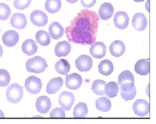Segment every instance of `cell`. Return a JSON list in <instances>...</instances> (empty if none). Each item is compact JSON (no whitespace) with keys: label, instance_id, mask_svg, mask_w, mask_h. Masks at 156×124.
Here are the masks:
<instances>
[{"label":"cell","instance_id":"1","mask_svg":"<svg viewBox=\"0 0 156 124\" xmlns=\"http://www.w3.org/2000/svg\"><path fill=\"white\" fill-rule=\"evenodd\" d=\"M99 17L94 11L82 10L66 29L69 41L83 46H91L97 39Z\"/></svg>","mask_w":156,"mask_h":124},{"label":"cell","instance_id":"2","mask_svg":"<svg viewBox=\"0 0 156 124\" xmlns=\"http://www.w3.org/2000/svg\"><path fill=\"white\" fill-rule=\"evenodd\" d=\"M48 65L45 60L41 56H35L29 59L26 63V70L29 73L39 74L44 72Z\"/></svg>","mask_w":156,"mask_h":124},{"label":"cell","instance_id":"3","mask_svg":"<svg viewBox=\"0 0 156 124\" xmlns=\"http://www.w3.org/2000/svg\"><path fill=\"white\" fill-rule=\"evenodd\" d=\"M23 88L18 84H12L8 87L6 96L10 103L16 104L19 103L23 98Z\"/></svg>","mask_w":156,"mask_h":124},{"label":"cell","instance_id":"4","mask_svg":"<svg viewBox=\"0 0 156 124\" xmlns=\"http://www.w3.org/2000/svg\"><path fill=\"white\" fill-rule=\"evenodd\" d=\"M26 90L32 94H37L41 91L42 83L41 79L35 76H30L26 79L25 83Z\"/></svg>","mask_w":156,"mask_h":124},{"label":"cell","instance_id":"5","mask_svg":"<svg viewBox=\"0 0 156 124\" xmlns=\"http://www.w3.org/2000/svg\"><path fill=\"white\" fill-rule=\"evenodd\" d=\"M136 93V88L134 83H127L120 86V95L125 101L133 99Z\"/></svg>","mask_w":156,"mask_h":124},{"label":"cell","instance_id":"6","mask_svg":"<svg viewBox=\"0 0 156 124\" xmlns=\"http://www.w3.org/2000/svg\"><path fill=\"white\" fill-rule=\"evenodd\" d=\"M74 95L68 91H63L58 98L60 105L64 111H69L74 103Z\"/></svg>","mask_w":156,"mask_h":124},{"label":"cell","instance_id":"7","mask_svg":"<svg viewBox=\"0 0 156 124\" xmlns=\"http://www.w3.org/2000/svg\"><path fill=\"white\" fill-rule=\"evenodd\" d=\"M30 20L33 25L39 27H44L48 23V17L45 12L39 10L33 11L30 14Z\"/></svg>","mask_w":156,"mask_h":124},{"label":"cell","instance_id":"8","mask_svg":"<svg viewBox=\"0 0 156 124\" xmlns=\"http://www.w3.org/2000/svg\"><path fill=\"white\" fill-rule=\"evenodd\" d=\"M75 64L77 69L80 71H88L93 66V60L89 56L83 54L76 59Z\"/></svg>","mask_w":156,"mask_h":124},{"label":"cell","instance_id":"9","mask_svg":"<svg viewBox=\"0 0 156 124\" xmlns=\"http://www.w3.org/2000/svg\"><path fill=\"white\" fill-rule=\"evenodd\" d=\"M82 82V77L78 73H72L67 75L66 77V87L72 90L78 89L81 86Z\"/></svg>","mask_w":156,"mask_h":124},{"label":"cell","instance_id":"10","mask_svg":"<svg viewBox=\"0 0 156 124\" xmlns=\"http://www.w3.org/2000/svg\"><path fill=\"white\" fill-rule=\"evenodd\" d=\"M18 33L14 30H9L5 33L2 37V42L5 46L12 47L16 46L19 41Z\"/></svg>","mask_w":156,"mask_h":124},{"label":"cell","instance_id":"11","mask_svg":"<svg viewBox=\"0 0 156 124\" xmlns=\"http://www.w3.org/2000/svg\"><path fill=\"white\" fill-rule=\"evenodd\" d=\"M149 109V103L147 100L138 99L133 105V111L136 115L144 117L148 115Z\"/></svg>","mask_w":156,"mask_h":124},{"label":"cell","instance_id":"12","mask_svg":"<svg viewBox=\"0 0 156 124\" xmlns=\"http://www.w3.org/2000/svg\"><path fill=\"white\" fill-rule=\"evenodd\" d=\"M106 46L102 42H96L90 48V53L94 58L101 59L106 54Z\"/></svg>","mask_w":156,"mask_h":124},{"label":"cell","instance_id":"13","mask_svg":"<svg viewBox=\"0 0 156 124\" xmlns=\"http://www.w3.org/2000/svg\"><path fill=\"white\" fill-rule=\"evenodd\" d=\"M113 21L116 27L120 29H126L129 24V17L126 12H119L115 14Z\"/></svg>","mask_w":156,"mask_h":124},{"label":"cell","instance_id":"14","mask_svg":"<svg viewBox=\"0 0 156 124\" xmlns=\"http://www.w3.org/2000/svg\"><path fill=\"white\" fill-rule=\"evenodd\" d=\"M27 21L24 14L16 12L12 15L10 19V25L16 29H22L27 26Z\"/></svg>","mask_w":156,"mask_h":124},{"label":"cell","instance_id":"15","mask_svg":"<svg viewBox=\"0 0 156 124\" xmlns=\"http://www.w3.org/2000/svg\"><path fill=\"white\" fill-rule=\"evenodd\" d=\"M132 23L133 28L136 30L138 31H141L146 29L148 25V22L147 18L144 15V14L143 13L139 12L136 13L133 17Z\"/></svg>","mask_w":156,"mask_h":124},{"label":"cell","instance_id":"16","mask_svg":"<svg viewBox=\"0 0 156 124\" xmlns=\"http://www.w3.org/2000/svg\"><path fill=\"white\" fill-rule=\"evenodd\" d=\"M35 106L37 111L40 113H47L49 112L51 107V100L46 96H41L37 100Z\"/></svg>","mask_w":156,"mask_h":124},{"label":"cell","instance_id":"17","mask_svg":"<svg viewBox=\"0 0 156 124\" xmlns=\"http://www.w3.org/2000/svg\"><path fill=\"white\" fill-rule=\"evenodd\" d=\"M71 45L67 41L58 42L55 48V53L58 57H66L70 53Z\"/></svg>","mask_w":156,"mask_h":124},{"label":"cell","instance_id":"18","mask_svg":"<svg viewBox=\"0 0 156 124\" xmlns=\"http://www.w3.org/2000/svg\"><path fill=\"white\" fill-rule=\"evenodd\" d=\"M114 12V9L110 3L105 2L99 10L98 14L100 18L103 21H107L112 17Z\"/></svg>","mask_w":156,"mask_h":124},{"label":"cell","instance_id":"19","mask_svg":"<svg viewBox=\"0 0 156 124\" xmlns=\"http://www.w3.org/2000/svg\"><path fill=\"white\" fill-rule=\"evenodd\" d=\"M49 33L50 36L52 39L58 40L63 36L64 29L58 22H54L49 26Z\"/></svg>","mask_w":156,"mask_h":124},{"label":"cell","instance_id":"20","mask_svg":"<svg viewBox=\"0 0 156 124\" xmlns=\"http://www.w3.org/2000/svg\"><path fill=\"white\" fill-rule=\"evenodd\" d=\"M64 80L61 77H56L52 79L47 85V92L50 95L56 93L62 86Z\"/></svg>","mask_w":156,"mask_h":124},{"label":"cell","instance_id":"21","mask_svg":"<svg viewBox=\"0 0 156 124\" xmlns=\"http://www.w3.org/2000/svg\"><path fill=\"white\" fill-rule=\"evenodd\" d=\"M126 50V46L123 41L115 40L111 43L110 46V52L111 55L115 57H119L122 56Z\"/></svg>","mask_w":156,"mask_h":124},{"label":"cell","instance_id":"22","mask_svg":"<svg viewBox=\"0 0 156 124\" xmlns=\"http://www.w3.org/2000/svg\"><path fill=\"white\" fill-rule=\"evenodd\" d=\"M37 46L36 42L33 39L26 40L22 45V50L23 52L27 55L28 56H31L37 52Z\"/></svg>","mask_w":156,"mask_h":124},{"label":"cell","instance_id":"23","mask_svg":"<svg viewBox=\"0 0 156 124\" xmlns=\"http://www.w3.org/2000/svg\"><path fill=\"white\" fill-rule=\"evenodd\" d=\"M135 71L141 75H145L149 73V62L148 60L141 59L136 63Z\"/></svg>","mask_w":156,"mask_h":124},{"label":"cell","instance_id":"24","mask_svg":"<svg viewBox=\"0 0 156 124\" xmlns=\"http://www.w3.org/2000/svg\"><path fill=\"white\" fill-rule=\"evenodd\" d=\"M114 69L112 62L109 60H105L100 62L98 65L99 72L105 76H108L113 72Z\"/></svg>","mask_w":156,"mask_h":124},{"label":"cell","instance_id":"25","mask_svg":"<svg viewBox=\"0 0 156 124\" xmlns=\"http://www.w3.org/2000/svg\"><path fill=\"white\" fill-rule=\"evenodd\" d=\"M62 5L61 0H46L45 10L51 14H55L59 12Z\"/></svg>","mask_w":156,"mask_h":124},{"label":"cell","instance_id":"26","mask_svg":"<svg viewBox=\"0 0 156 124\" xmlns=\"http://www.w3.org/2000/svg\"><path fill=\"white\" fill-rule=\"evenodd\" d=\"M119 91L118 84L114 82L106 83L105 87V95L110 98H113L116 97Z\"/></svg>","mask_w":156,"mask_h":124},{"label":"cell","instance_id":"27","mask_svg":"<svg viewBox=\"0 0 156 124\" xmlns=\"http://www.w3.org/2000/svg\"><path fill=\"white\" fill-rule=\"evenodd\" d=\"M96 108L102 112H108L111 109V103L110 100L106 97H101L96 100Z\"/></svg>","mask_w":156,"mask_h":124},{"label":"cell","instance_id":"28","mask_svg":"<svg viewBox=\"0 0 156 124\" xmlns=\"http://www.w3.org/2000/svg\"><path fill=\"white\" fill-rule=\"evenodd\" d=\"M55 69L58 73L67 75L70 69L69 62L65 59H60L55 65Z\"/></svg>","mask_w":156,"mask_h":124},{"label":"cell","instance_id":"29","mask_svg":"<svg viewBox=\"0 0 156 124\" xmlns=\"http://www.w3.org/2000/svg\"><path fill=\"white\" fill-rule=\"evenodd\" d=\"M37 43L41 46H48L51 43V36L49 33L43 30L38 31L35 35Z\"/></svg>","mask_w":156,"mask_h":124},{"label":"cell","instance_id":"30","mask_svg":"<svg viewBox=\"0 0 156 124\" xmlns=\"http://www.w3.org/2000/svg\"><path fill=\"white\" fill-rule=\"evenodd\" d=\"M106 84V82L102 80L97 79L95 80L94 82L93 83L91 90L93 92L97 95H105V87Z\"/></svg>","mask_w":156,"mask_h":124},{"label":"cell","instance_id":"31","mask_svg":"<svg viewBox=\"0 0 156 124\" xmlns=\"http://www.w3.org/2000/svg\"><path fill=\"white\" fill-rule=\"evenodd\" d=\"M135 82L134 76L129 71H123L118 77V83L120 86L124 83Z\"/></svg>","mask_w":156,"mask_h":124},{"label":"cell","instance_id":"32","mask_svg":"<svg viewBox=\"0 0 156 124\" xmlns=\"http://www.w3.org/2000/svg\"><path fill=\"white\" fill-rule=\"evenodd\" d=\"M88 112L87 106L85 103H79L73 110L74 117H85Z\"/></svg>","mask_w":156,"mask_h":124},{"label":"cell","instance_id":"33","mask_svg":"<svg viewBox=\"0 0 156 124\" xmlns=\"http://www.w3.org/2000/svg\"><path fill=\"white\" fill-rule=\"evenodd\" d=\"M11 15V10L8 5L5 3H0V20L6 21Z\"/></svg>","mask_w":156,"mask_h":124},{"label":"cell","instance_id":"34","mask_svg":"<svg viewBox=\"0 0 156 124\" xmlns=\"http://www.w3.org/2000/svg\"><path fill=\"white\" fill-rule=\"evenodd\" d=\"M10 75L8 71L0 69V87L8 86L10 82Z\"/></svg>","mask_w":156,"mask_h":124},{"label":"cell","instance_id":"35","mask_svg":"<svg viewBox=\"0 0 156 124\" xmlns=\"http://www.w3.org/2000/svg\"><path fill=\"white\" fill-rule=\"evenodd\" d=\"M31 2V0H14V8L20 10H25L27 8Z\"/></svg>","mask_w":156,"mask_h":124},{"label":"cell","instance_id":"36","mask_svg":"<svg viewBox=\"0 0 156 124\" xmlns=\"http://www.w3.org/2000/svg\"><path fill=\"white\" fill-rule=\"evenodd\" d=\"M50 117H66V113L64 110L61 108H56L54 109L51 112H50L49 115Z\"/></svg>","mask_w":156,"mask_h":124},{"label":"cell","instance_id":"37","mask_svg":"<svg viewBox=\"0 0 156 124\" xmlns=\"http://www.w3.org/2000/svg\"><path fill=\"white\" fill-rule=\"evenodd\" d=\"M97 0H81L82 6L86 8H90L93 7L96 4Z\"/></svg>","mask_w":156,"mask_h":124},{"label":"cell","instance_id":"38","mask_svg":"<svg viewBox=\"0 0 156 124\" xmlns=\"http://www.w3.org/2000/svg\"><path fill=\"white\" fill-rule=\"evenodd\" d=\"M66 1L70 4H74L77 2H78V0H66Z\"/></svg>","mask_w":156,"mask_h":124},{"label":"cell","instance_id":"39","mask_svg":"<svg viewBox=\"0 0 156 124\" xmlns=\"http://www.w3.org/2000/svg\"><path fill=\"white\" fill-rule=\"evenodd\" d=\"M2 54H3V49H2V46L0 45V57H1Z\"/></svg>","mask_w":156,"mask_h":124},{"label":"cell","instance_id":"40","mask_svg":"<svg viewBox=\"0 0 156 124\" xmlns=\"http://www.w3.org/2000/svg\"><path fill=\"white\" fill-rule=\"evenodd\" d=\"M4 117L5 115L4 113L1 110H0V117Z\"/></svg>","mask_w":156,"mask_h":124},{"label":"cell","instance_id":"41","mask_svg":"<svg viewBox=\"0 0 156 124\" xmlns=\"http://www.w3.org/2000/svg\"><path fill=\"white\" fill-rule=\"evenodd\" d=\"M135 2H143L144 1H145V0H133Z\"/></svg>","mask_w":156,"mask_h":124},{"label":"cell","instance_id":"42","mask_svg":"<svg viewBox=\"0 0 156 124\" xmlns=\"http://www.w3.org/2000/svg\"><path fill=\"white\" fill-rule=\"evenodd\" d=\"M6 1H10V0H6Z\"/></svg>","mask_w":156,"mask_h":124},{"label":"cell","instance_id":"43","mask_svg":"<svg viewBox=\"0 0 156 124\" xmlns=\"http://www.w3.org/2000/svg\"><path fill=\"white\" fill-rule=\"evenodd\" d=\"M0 33H1V29H0Z\"/></svg>","mask_w":156,"mask_h":124}]
</instances>
